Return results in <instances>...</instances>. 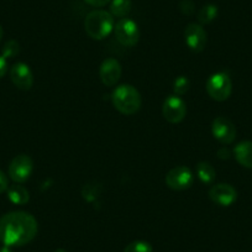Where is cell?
Listing matches in <instances>:
<instances>
[{
    "instance_id": "obj_1",
    "label": "cell",
    "mask_w": 252,
    "mask_h": 252,
    "mask_svg": "<svg viewBox=\"0 0 252 252\" xmlns=\"http://www.w3.org/2000/svg\"><path fill=\"white\" fill-rule=\"evenodd\" d=\"M37 220L30 213L10 212L0 218V242L6 247L24 246L36 237Z\"/></svg>"
},
{
    "instance_id": "obj_2",
    "label": "cell",
    "mask_w": 252,
    "mask_h": 252,
    "mask_svg": "<svg viewBox=\"0 0 252 252\" xmlns=\"http://www.w3.org/2000/svg\"><path fill=\"white\" fill-rule=\"evenodd\" d=\"M113 105L124 115H134L141 108L142 99L139 91L131 84H121L111 94Z\"/></svg>"
},
{
    "instance_id": "obj_3",
    "label": "cell",
    "mask_w": 252,
    "mask_h": 252,
    "mask_svg": "<svg viewBox=\"0 0 252 252\" xmlns=\"http://www.w3.org/2000/svg\"><path fill=\"white\" fill-rule=\"evenodd\" d=\"M114 16L105 10L91 11L84 20V30L87 35L96 41L108 37L114 31Z\"/></svg>"
},
{
    "instance_id": "obj_4",
    "label": "cell",
    "mask_w": 252,
    "mask_h": 252,
    "mask_svg": "<svg viewBox=\"0 0 252 252\" xmlns=\"http://www.w3.org/2000/svg\"><path fill=\"white\" fill-rule=\"evenodd\" d=\"M208 95L217 101L229 99L232 92V81L226 72H217L208 78L205 83Z\"/></svg>"
},
{
    "instance_id": "obj_5",
    "label": "cell",
    "mask_w": 252,
    "mask_h": 252,
    "mask_svg": "<svg viewBox=\"0 0 252 252\" xmlns=\"http://www.w3.org/2000/svg\"><path fill=\"white\" fill-rule=\"evenodd\" d=\"M114 35L124 47H134L140 40L139 26L129 18L120 19L114 26Z\"/></svg>"
},
{
    "instance_id": "obj_6",
    "label": "cell",
    "mask_w": 252,
    "mask_h": 252,
    "mask_svg": "<svg viewBox=\"0 0 252 252\" xmlns=\"http://www.w3.org/2000/svg\"><path fill=\"white\" fill-rule=\"evenodd\" d=\"M164 182H166V186L169 189H173V190H186V189L190 188V186L193 184L194 176H193L192 171L188 167L178 166L167 172Z\"/></svg>"
},
{
    "instance_id": "obj_7",
    "label": "cell",
    "mask_w": 252,
    "mask_h": 252,
    "mask_svg": "<svg viewBox=\"0 0 252 252\" xmlns=\"http://www.w3.org/2000/svg\"><path fill=\"white\" fill-rule=\"evenodd\" d=\"M33 171V162L28 155H18L9 164V177L15 183H25Z\"/></svg>"
},
{
    "instance_id": "obj_8",
    "label": "cell",
    "mask_w": 252,
    "mask_h": 252,
    "mask_svg": "<svg viewBox=\"0 0 252 252\" xmlns=\"http://www.w3.org/2000/svg\"><path fill=\"white\" fill-rule=\"evenodd\" d=\"M162 114L163 118L171 124H178L184 120L187 115V104L181 96L169 95L162 105Z\"/></svg>"
},
{
    "instance_id": "obj_9",
    "label": "cell",
    "mask_w": 252,
    "mask_h": 252,
    "mask_svg": "<svg viewBox=\"0 0 252 252\" xmlns=\"http://www.w3.org/2000/svg\"><path fill=\"white\" fill-rule=\"evenodd\" d=\"M212 134L220 144L230 145L236 139V127L227 118L218 116L212 124Z\"/></svg>"
},
{
    "instance_id": "obj_10",
    "label": "cell",
    "mask_w": 252,
    "mask_h": 252,
    "mask_svg": "<svg viewBox=\"0 0 252 252\" xmlns=\"http://www.w3.org/2000/svg\"><path fill=\"white\" fill-rule=\"evenodd\" d=\"M184 41L189 50L197 53L202 52L207 46V31L200 24H188L184 29Z\"/></svg>"
},
{
    "instance_id": "obj_11",
    "label": "cell",
    "mask_w": 252,
    "mask_h": 252,
    "mask_svg": "<svg viewBox=\"0 0 252 252\" xmlns=\"http://www.w3.org/2000/svg\"><path fill=\"white\" fill-rule=\"evenodd\" d=\"M209 198L220 207H230L237 199L236 189L227 183H218L209 189Z\"/></svg>"
},
{
    "instance_id": "obj_12",
    "label": "cell",
    "mask_w": 252,
    "mask_h": 252,
    "mask_svg": "<svg viewBox=\"0 0 252 252\" xmlns=\"http://www.w3.org/2000/svg\"><path fill=\"white\" fill-rule=\"evenodd\" d=\"M123 68L118 60L115 58H106L103 61L99 68V77L100 81L103 82L104 86L114 87L120 79Z\"/></svg>"
},
{
    "instance_id": "obj_13",
    "label": "cell",
    "mask_w": 252,
    "mask_h": 252,
    "mask_svg": "<svg viewBox=\"0 0 252 252\" xmlns=\"http://www.w3.org/2000/svg\"><path fill=\"white\" fill-rule=\"evenodd\" d=\"M10 79L19 89L29 91L33 84V73L29 64L24 62H18L11 67Z\"/></svg>"
},
{
    "instance_id": "obj_14",
    "label": "cell",
    "mask_w": 252,
    "mask_h": 252,
    "mask_svg": "<svg viewBox=\"0 0 252 252\" xmlns=\"http://www.w3.org/2000/svg\"><path fill=\"white\" fill-rule=\"evenodd\" d=\"M234 156L245 168H252V141H241L235 146Z\"/></svg>"
},
{
    "instance_id": "obj_15",
    "label": "cell",
    "mask_w": 252,
    "mask_h": 252,
    "mask_svg": "<svg viewBox=\"0 0 252 252\" xmlns=\"http://www.w3.org/2000/svg\"><path fill=\"white\" fill-rule=\"evenodd\" d=\"M6 193H8V198L11 203L16 205H24L26 203H29L30 200V194H29V190L24 186H21L20 183H15L13 186H9L6 189Z\"/></svg>"
},
{
    "instance_id": "obj_16",
    "label": "cell",
    "mask_w": 252,
    "mask_h": 252,
    "mask_svg": "<svg viewBox=\"0 0 252 252\" xmlns=\"http://www.w3.org/2000/svg\"><path fill=\"white\" fill-rule=\"evenodd\" d=\"M195 172L199 178V181L204 184H212L214 182L215 177H217V172H215L214 167L209 163V162L202 161L197 164L195 167Z\"/></svg>"
},
{
    "instance_id": "obj_17",
    "label": "cell",
    "mask_w": 252,
    "mask_h": 252,
    "mask_svg": "<svg viewBox=\"0 0 252 252\" xmlns=\"http://www.w3.org/2000/svg\"><path fill=\"white\" fill-rule=\"evenodd\" d=\"M131 0H111L110 1V11L109 13L114 18L124 19L129 15L131 11Z\"/></svg>"
},
{
    "instance_id": "obj_18",
    "label": "cell",
    "mask_w": 252,
    "mask_h": 252,
    "mask_svg": "<svg viewBox=\"0 0 252 252\" xmlns=\"http://www.w3.org/2000/svg\"><path fill=\"white\" fill-rule=\"evenodd\" d=\"M218 16V6L214 4H208L203 6L200 11L198 13V21L200 25H207L214 21Z\"/></svg>"
},
{
    "instance_id": "obj_19",
    "label": "cell",
    "mask_w": 252,
    "mask_h": 252,
    "mask_svg": "<svg viewBox=\"0 0 252 252\" xmlns=\"http://www.w3.org/2000/svg\"><path fill=\"white\" fill-rule=\"evenodd\" d=\"M189 88H190V82H189L188 77L179 76L174 79L173 91L176 95L178 96L184 95V94L189 91Z\"/></svg>"
},
{
    "instance_id": "obj_20",
    "label": "cell",
    "mask_w": 252,
    "mask_h": 252,
    "mask_svg": "<svg viewBox=\"0 0 252 252\" xmlns=\"http://www.w3.org/2000/svg\"><path fill=\"white\" fill-rule=\"evenodd\" d=\"M152 246L150 242L144 241V240H136L132 241L125 247L124 252H152Z\"/></svg>"
},
{
    "instance_id": "obj_21",
    "label": "cell",
    "mask_w": 252,
    "mask_h": 252,
    "mask_svg": "<svg viewBox=\"0 0 252 252\" xmlns=\"http://www.w3.org/2000/svg\"><path fill=\"white\" fill-rule=\"evenodd\" d=\"M20 52V45H19L18 41L15 40H9L8 42L4 45L3 50H1V56L6 60L9 58H14L19 55Z\"/></svg>"
},
{
    "instance_id": "obj_22",
    "label": "cell",
    "mask_w": 252,
    "mask_h": 252,
    "mask_svg": "<svg viewBox=\"0 0 252 252\" xmlns=\"http://www.w3.org/2000/svg\"><path fill=\"white\" fill-rule=\"evenodd\" d=\"M181 10L183 11L184 14H187V15H190V14L194 11V5H193V3L190 0H186V1H183V3L181 4Z\"/></svg>"
},
{
    "instance_id": "obj_23",
    "label": "cell",
    "mask_w": 252,
    "mask_h": 252,
    "mask_svg": "<svg viewBox=\"0 0 252 252\" xmlns=\"http://www.w3.org/2000/svg\"><path fill=\"white\" fill-rule=\"evenodd\" d=\"M9 187V181H8V177L5 176L3 171H0V194L3 192H5L6 189Z\"/></svg>"
},
{
    "instance_id": "obj_24",
    "label": "cell",
    "mask_w": 252,
    "mask_h": 252,
    "mask_svg": "<svg viewBox=\"0 0 252 252\" xmlns=\"http://www.w3.org/2000/svg\"><path fill=\"white\" fill-rule=\"evenodd\" d=\"M88 5L94 6V8H103L106 4H109L111 0H84Z\"/></svg>"
},
{
    "instance_id": "obj_25",
    "label": "cell",
    "mask_w": 252,
    "mask_h": 252,
    "mask_svg": "<svg viewBox=\"0 0 252 252\" xmlns=\"http://www.w3.org/2000/svg\"><path fill=\"white\" fill-rule=\"evenodd\" d=\"M8 60L4 58L3 56H0V78L5 76L6 72H8Z\"/></svg>"
},
{
    "instance_id": "obj_26",
    "label": "cell",
    "mask_w": 252,
    "mask_h": 252,
    "mask_svg": "<svg viewBox=\"0 0 252 252\" xmlns=\"http://www.w3.org/2000/svg\"><path fill=\"white\" fill-rule=\"evenodd\" d=\"M230 151L226 149V147H221L220 150H218V157L220 159H229L230 158Z\"/></svg>"
},
{
    "instance_id": "obj_27",
    "label": "cell",
    "mask_w": 252,
    "mask_h": 252,
    "mask_svg": "<svg viewBox=\"0 0 252 252\" xmlns=\"http://www.w3.org/2000/svg\"><path fill=\"white\" fill-rule=\"evenodd\" d=\"M0 252H13V251L10 250V247L4 246V247H0Z\"/></svg>"
},
{
    "instance_id": "obj_28",
    "label": "cell",
    "mask_w": 252,
    "mask_h": 252,
    "mask_svg": "<svg viewBox=\"0 0 252 252\" xmlns=\"http://www.w3.org/2000/svg\"><path fill=\"white\" fill-rule=\"evenodd\" d=\"M3 35H4L3 28H1V26H0V41H1V38H3Z\"/></svg>"
},
{
    "instance_id": "obj_29",
    "label": "cell",
    "mask_w": 252,
    "mask_h": 252,
    "mask_svg": "<svg viewBox=\"0 0 252 252\" xmlns=\"http://www.w3.org/2000/svg\"><path fill=\"white\" fill-rule=\"evenodd\" d=\"M53 252H67V251H66V250H63V249H57V250H55Z\"/></svg>"
}]
</instances>
